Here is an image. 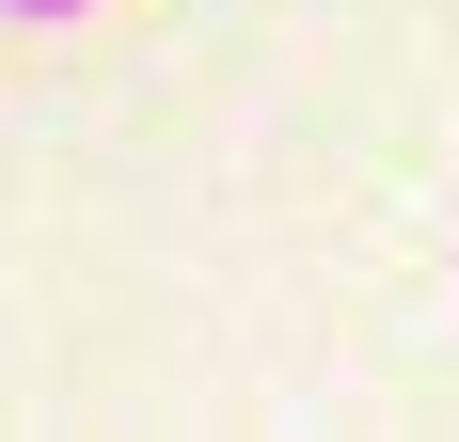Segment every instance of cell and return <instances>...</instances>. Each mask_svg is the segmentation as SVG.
<instances>
[{"label": "cell", "instance_id": "obj_1", "mask_svg": "<svg viewBox=\"0 0 459 442\" xmlns=\"http://www.w3.org/2000/svg\"><path fill=\"white\" fill-rule=\"evenodd\" d=\"M0 16H32V32H48V16H95V0H0Z\"/></svg>", "mask_w": 459, "mask_h": 442}]
</instances>
